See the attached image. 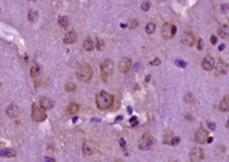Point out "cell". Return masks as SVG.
<instances>
[{
  "mask_svg": "<svg viewBox=\"0 0 229 162\" xmlns=\"http://www.w3.org/2000/svg\"><path fill=\"white\" fill-rule=\"evenodd\" d=\"M115 162H122V161H119V160H117V161H115Z\"/></svg>",
  "mask_w": 229,
  "mask_h": 162,
  "instance_id": "43",
  "label": "cell"
},
{
  "mask_svg": "<svg viewBox=\"0 0 229 162\" xmlns=\"http://www.w3.org/2000/svg\"><path fill=\"white\" fill-rule=\"evenodd\" d=\"M39 106L45 110H51L55 106V101L54 100H51V98L49 97H42L41 100H39Z\"/></svg>",
  "mask_w": 229,
  "mask_h": 162,
  "instance_id": "13",
  "label": "cell"
},
{
  "mask_svg": "<svg viewBox=\"0 0 229 162\" xmlns=\"http://www.w3.org/2000/svg\"><path fill=\"white\" fill-rule=\"evenodd\" d=\"M176 65H178V67H182V68H185V67H186V63H185L183 60H176Z\"/></svg>",
  "mask_w": 229,
  "mask_h": 162,
  "instance_id": "34",
  "label": "cell"
},
{
  "mask_svg": "<svg viewBox=\"0 0 229 162\" xmlns=\"http://www.w3.org/2000/svg\"><path fill=\"white\" fill-rule=\"evenodd\" d=\"M181 42H182V45L187 46V47H192L196 43V38L191 31H185L182 34V37H181Z\"/></svg>",
  "mask_w": 229,
  "mask_h": 162,
  "instance_id": "9",
  "label": "cell"
},
{
  "mask_svg": "<svg viewBox=\"0 0 229 162\" xmlns=\"http://www.w3.org/2000/svg\"><path fill=\"white\" fill-rule=\"evenodd\" d=\"M66 90L67 92H75L76 90V85L73 82H67L66 84Z\"/></svg>",
  "mask_w": 229,
  "mask_h": 162,
  "instance_id": "29",
  "label": "cell"
},
{
  "mask_svg": "<svg viewBox=\"0 0 229 162\" xmlns=\"http://www.w3.org/2000/svg\"><path fill=\"white\" fill-rule=\"evenodd\" d=\"M218 34H219L220 38L228 39V38H229V25H227V24H223V25H220L219 29H218Z\"/></svg>",
  "mask_w": 229,
  "mask_h": 162,
  "instance_id": "17",
  "label": "cell"
},
{
  "mask_svg": "<svg viewBox=\"0 0 229 162\" xmlns=\"http://www.w3.org/2000/svg\"><path fill=\"white\" fill-rule=\"evenodd\" d=\"M119 144H121V147L123 148V149L126 148V141H124L123 139H121V140H119Z\"/></svg>",
  "mask_w": 229,
  "mask_h": 162,
  "instance_id": "40",
  "label": "cell"
},
{
  "mask_svg": "<svg viewBox=\"0 0 229 162\" xmlns=\"http://www.w3.org/2000/svg\"><path fill=\"white\" fill-rule=\"evenodd\" d=\"M5 114L8 118H11V119H13V118H17L20 115V107L16 103H11L9 106L7 107L5 110Z\"/></svg>",
  "mask_w": 229,
  "mask_h": 162,
  "instance_id": "12",
  "label": "cell"
},
{
  "mask_svg": "<svg viewBox=\"0 0 229 162\" xmlns=\"http://www.w3.org/2000/svg\"><path fill=\"white\" fill-rule=\"evenodd\" d=\"M204 158V152L202 148H194L190 152V160L191 162H198Z\"/></svg>",
  "mask_w": 229,
  "mask_h": 162,
  "instance_id": "11",
  "label": "cell"
},
{
  "mask_svg": "<svg viewBox=\"0 0 229 162\" xmlns=\"http://www.w3.org/2000/svg\"><path fill=\"white\" fill-rule=\"evenodd\" d=\"M229 69L228 63L224 60V59H219L218 63L215 64V75L216 76H224Z\"/></svg>",
  "mask_w": 229,
  "mask_h": 162,
  "instance_id": "7",
  "label": "cell"
},
{
  "mask_svg": "<svg viewBox=\"0 0 229 162\" xmlns=\"http://www.w3.org/2000/svg\"><path fill=\"white\" fill-rule=\"evenodd\" d=\"M94 47H96V42H94L92 38H86L85 41L82 42V49L85 51H93Z\"/></svg>",
  "mask_w": 229,
  "mask_h": 162,
  "instance_id": "19",
  "label": "cell"
},
{
  "mask_svg": "<svg viewBox=\"0 0 229 162\" xmlns=\"http://www.w3.org/2000/svg\"><path fill=\"white\" fill-rule=\"evenodd\" d=\"M96 47L98 51H102L105 49V42L102 41V39H96Z\"/></svg>",
  "mask_w": 229,
  "mask_h": 162,
  "instance_id": "28",
  "label": "cell"
},
{
  "mask_svg": "<svg viewBox=\"0 0 229 162\" xmlns=\"http://www.w3.org/2000/svg\"><path fill=\"white\" fill-rule=\"evenodd\" d=\"M224 49H225V46H224V45H221V46H220V47H219V50H220V51H223Z\"/></svg>",
  "mask_w": 229,
  "mask_h": 162,
  "instance_id": "41",
  "label": "cell"
},
{
  "mask_svg": "<svg viewBox=\"0 0 229 162\" xmlns=\"http://www.w3.org/2000/svg\"><path fill=\"white\" fill-rule=\"evenodd\" d=\"M203 49V41L202 39H199L198 41V50H202Z\"/></svg>",
  "mask_w": 229,
  "mask_h": 162,
  "instance_id": "38",
  "label": "cell"
},
{
  "mask_svg": "<svg viewBox=\"0 0 229 162\" xmlns=\"http://www.w3.org/2000/svg\"><path fill=\"white\" fill-rule=\"evenodd\" d=\"M183 100L186 101L187 103H191V105H192V103H195V98H194V94H192V93H187L186 96H185Z\"/></svg>",
  "mask_w": 229,
  "mask_h": 162,
  "instance_id": "27",
  "label": "cell"
},
{
  "mask_svg": "<svg viewBox=\"0 0 229 162\" xmlns=\"http://www.w3.org/2000/svg\"><path fill=\"white\" fill-rule=\"evenodd\" d=\"M79 110H80V106L77 103H75V102H71L68 105V107H67V113H68L69 115H76L79 113Z\"/></svg>",
  "mask_w": 229,
  "mask_h": 162,
  "instance_id": "22",
  "label": "cell"
},
{
  "mask_svg": "<svg viewBox=\"0 0 229 162\" xmlns=\"http://www.w3.org/2000/svg\"><path fill=\"white\" fill-rule=\"evenodd\" d=\"M194 141L198 144H206L208 141V132L203 127L198 128L195 132V135H194Z\"/></svg>",
  "mask_w": 229,
  "mask_h": 162,
  "instance_id": "8",
  "label": "cell"
},
{
  "mask_svg": "<svg viewBox=\"0 0 229 162\" xmlns=\"http://www.w3.org/2000/svg\"><path fill=\"white\" fill-rule=\"evenodd\" d=\"M47 118L46 115V111L43 110L41 106H37V105H33V107H31V119L34 122H37V123H41Z\"/></svg>",
  "mask_w": 229,
  "mask_h": 162,
  "instance_id": "5",
  "label": "cell"
},
{
  "mask_svg": "<svg viewBox=\"0 0 229 162\" xmlns=\"http://www.w3.org/2000/svg\"><path fill=\"white\" fill-rule=\"evenodd\" d=\"M174 136H176V135H174V133H173L172 131H166V132L164 133V140H163V143L169 145V144H170V141H172V139H173Z\"/></svg>",
  "mask_w": 229,
  "mask_h": 162,
  "instance_id": "24",
  "label": "cell"
},
{
  "mask_svg": "<svg viewBox=\"0 0 229 162\" xmlns=\"http://www.w3.org/2000/svg\"><path fill=\"white\" fill-rule=\"evenodd\" d=\"M77 78L82 82H89L92 80V76H93V69L90 68V65H88L86 63H82V64L77 69Z\"/></svg>",
  "mask_w": 229,
  "mask_h": 162,
  "instance_id": "2",
  "label": "cell"
},
{
  "mask_svg": "<svg viewBox=\"0 0 229 162\" xmlns=\"http://www.w3.org/2000/svg\"><path fill=\"white\" fill-rule=\"evenodd\" d=\"M139 26V21L137 20H130V29H135Z\"/></svg>",
  "mask_w": 229,
  "mask_h": 162,
  "instance_id": "32",
  "label": "cell"
},
{
  "mask_svg": "<svg viewBox=\"0 0 229 162\" xmlns=\"http://www.w3.org/2000/svg\"><path fill=\"white\" fill-rule=\"evenodd\" d=\"M228 11H229V4H223L221 5V12L223 13H227Z\"/></svg>",
  "mask_w": 229,
  "mask_h": 162,
  "instance_id": "35",
  "label": "cell"
},
{
  "mask_svg": "<svg viewBox=\"0 0 229 162\" xmlns=\"http://www.w3.org/2000/svg\"><path fill=\"white\" fill-rule=\"evenodd\" d=\"M156 140L149 135V133H145V135L141 136V139L139 140V148L141 151H151V149L155 147Z\"/></svg>",
  "mask_w": 229,
  "mask_h": 162,
  "instance_id": "4",
  "label": "cell"
},
{
  "mask_svg": "<svg viewBox=\"0 0 229 162\" xmlns=\"http://www.w3.org/2000/svg\"><path fill=\"white\" fill-rule=\"evenodd\" d=\"M94 162H100V161H94Z\"/></svg>",
  "mask_w": 229,
  "mask_h": 162,
  "instance_id": "44",
  "label": "cell"
},
{
  "mask_svg": "<svg viewBox=\"0 0 229 162\" xmlns=\"http://www.w3.org/2000/svg\"><path fill=\"white\" fill-rule=\"evenodd\" d=\"M208 127H210V129H215L216 125H215V123H212V122H208Z\"/></svg>",
  "mask_w": 229,
  "mask_h": 162,
  "instance_id": "39",
  "label": "cell"
},
{
  "mask_svg": "<svg viewBox=\"0 0 229 162\" xmlns=\"http://www.w3.org/2000/svg\"><path fill=\"white\" fill-rule=\"evenodd\" d=\"M94 151H96V147H94V144L92 143V141L86 140L82 143V153H84L85 156H90L93 154Z\"/></svg>",
  "mask_w": 229,
  "mask_h": 162,
  "instance_id": "16",
  "label": "cell"
},
{
  "mask_svg": "<svg viewBox=\"0 0 229 162\" xmlns=\"http://www.w3.org/2000/svg\"><path fill=\"white\" fill-rule=\"evenodd\" d=\"M176 31H177L176 25H173L170 22L164 24L163 27H161V34H163V37L165 39H172L176 35Z\"/></svg>",
  "mask_w": 229,
  "mask_h": 162,
  "instance_id": "6",
  "label": "cell"
},
{
  "mask_svg": "<svg viewBox=\"0 0 229 162\" xmlns=\"http://www.w3.org/2000/svg\"><path fill=\"white\" fill-rule=\"evenodd\" d=\"M41 73H42L41 65H38L37 63H34V64L30 67V76L31 77H38V76H41Z\"/></svg>",
  "mask_w": 229,
  "mask_h": 162,
  "instance_id": "20",
  "label": "cell"
},
{
  "mask_svg": "<svg viewBox=\"0 0 229 162\" xmlns=\"http://www.w3.org/2000/svg\"><path fill=\"white\" fill-rule=\"evenodd\" d=\"M76 41H77V33L75 30L67 31L64 38H63V42H64L66 45H72V43H75Z\"/></svg>",
  "mask_w": 229,
  "mask_h": 162,
  "instance_id": "15",
  "label": "cell"
},
{
  "mask_svg": "<svg viewBox=\"0 0 229 162\" xmlns=\"http://www.w3.org/2000/svg\"><path fill=\"white\" fill-rule=\"evenodd\" d=\"M179 141H181L179 136H174V137L172 139V141H170V144H169V145H172V147H176L177 144H179Z\"/></svg>",
  "mask_w": 229,
  "mask_h": 162,
  "instance_id": "31",
  "label": "cell"
},
{
  "mask_svg": "<svg viewBox=\"0 0 229 162\" xmlns=\"http://www.w3.org/2000/svg\"><path fill=\"white\" fill-rule=\"evenodd\" d=\"M160 59L159 58H157V59H153V60L151 62V65H160Z\"/></svg>",
  "mask_w": 229,
  "mask_h": 162,
  "instance_id": "36",
  "label": "cell"
},
{
  "mask_svg": "<svg viewBox=\"0 0 229 162\" xmlns=\"http://www.w3.org/2000/svg\"><path fill=\"white\" fill-rule=\"evenodd\" d=\"M58 24L62 29H67L69 26V17L68 16H59L58 18Z\"/></svg>",
  "mask_w": 229,
  "mask_h": 162,
  "instance_id": "21",
  "label": "cell"
},
{
  "mask_svg": "<svg viewBox=\"0 0 229 162\" xmlns=\"http://www.w3.org/2000/svg\"><path fill=\"white\" fill-rule=\"evenodd\" d=\"M219 110H220L221 113H228V111H229V96H228V94H227V96H224L223 100L220 101Z\"/></svg>",
  "mask_w": 229,
  "mask_h": 162,
  "instance_id": "18",
  "label": "cell"
},
{
  "mask_svg": "<svg viewBox=\"0 0 229 162\" xmlns=\"http://www.w3.org/2000/svg\"><path fill=\"white\" fill-rule=\"evenodd\" d=\"M211 43H212V45H216V43H218V38H216L215 35H212V37H211Z\"/></svg>",
  "mask_w": 229,
  "mask_h": 162,
  "instance_id": "37",
  "label": "cell"
},
{
  "mask_svg": "<svg viewBox=\"0 0 229 162\" xmlns=\"http://www.w3.org/2000/svg\"><path fill=\"white\" fill-rule=\"evenodd\" d=\"M131 65H132V62H131V59L130 58H123V59H121V62H119V71L122 73H127L130 68H131Z\"/></svg>",
  "mask_w": 229,
  "mask_h": 162,
  "instance_id": "14",
  "label": "cell"
},
{
  "mask_svg": "<svg viewBox=\"0 0 229 162\" xmlns=\"http://www.w3.org/2000/svg\"><path fill=\"white\" fill-rule=\"evenodd\" d=\"M96 103L100 110H109L114 103V96L108 92L101 90L96 96Z\"/></svg>",
  "mask_w": 229,
  "mask_h": 162,
  "instance_id": "1",
  "label": "cell"
},
{
  "mask_svg": "<svg viewBox=\"0 0 229 162\" xmlns=\"http://www.w3.org/2000/svg\"><path fill=\"white\" fill-rule=\"evenodd\" d=\"M149 9H151V3H149V2H144L143 4H141V11L147 12Z\"/></svg>",
  "mask_w": 229,
  "mask_h": 162,
  "instance_id": "30",
  "label": "cell"
},
{
  "mask_svg": "<svg viewBox=\"0 0 229 162\" xmlns=\"http://www.w3.org/2000/svg\"><path fill=\"white\" fill-rule=\"evenodd\" d=\"M215 59L214 56H211V55H207V56H204V59L202 60V68L204 71H212L215 68Z\"/></svg>",
  "mask_w": 229,
  "mask_h": 162,
  "instance_id": "10",
  "label": "cell"
},
{
  "mask_svg": "<svg viewBox=\"0 0 229 162\" xmlns=\"http://www.w3.org/2000/svg\"><path fill=\"white\" fill-rule=\"evenodd\" d=\"M145 31H147V34H153L156 31V24L155 22H148L147 25H145Z\"/></svg>",
  "mask_w": 229,
  "mask_h": 162,
  "instance_id": "26",
  "label": "cell"
},
{
  "mask_svg": "<svg viewBox=\"0 0 229 162\" xmlns=\"http://www.w3.org/2000/svg\"><path fill=\"white\" fill-rule=\"evenodd\" d=\"M227 128H228V129H229V119H228V120H227Z\"/></svg>",
  "mask_w": 229,
  "mask_h": 162,
  "instance_id": "42",
  "label": "cell"
},
{
  "mask_svg": "<svg viewBox=\"0 0 229 162\" xmlns=\"http://www.w3.org/2000/svg\"><path fill=\"white\" fill-rule=\"evenodd\" d=\"M27 20H29L30 22H35L38 20V12L34 9H30L29 13H27Z\"/></svg>",
  "mask_w": 229,
  "mask_h": 162,
  "instance_id": "25",
  "label": "cell"
},
{
  "mask_svg": "<svg viewBox=\"0 0 229 162\" xmlns=\"http://www.w3.org/2000/svg\"><path fill=\"white\" fill-rule=\"evenodd\" d=\"M101 77L104 81H108V78L111 76L114 72V63L110 60V59H105V60L101 62Z\"/></svg>",
  "mask_w": 229,
  "mask_h": 162,
  "instance_id": "3",
  "label": "cell"
},
{
  "mask_svg": "<svg viewBox=\"0 0 229 162\" xmlns=\"http://www.w3.org/2000/svg\"><path fill=\"white\" fill-rule=\"evenodd\" d=\"M130 123L132 124V127H136V125L139 124V122H137L136 118H131V119H130Z\"/></svg>",
  "mask_w": 229,
  "mask_h": 162,
  "instance_id": "33",
  "label": "cell"
},
{
  "mask_svg": "<svg viewBox=\"0 0 229 162\" xmlns=\"http://www.w3.org/2000/svg\"><path fill=\"white\" fill-rule=\"evenodd\" d=\"M0 154L2 157H5V158H12V157H16V151L15 149H2V152H0Z\"/></svg>",
  "mask_w": 229,
  "mask_h": 162,
  "instance_id": "23",
  "label": "cell"
}]
</instances>
